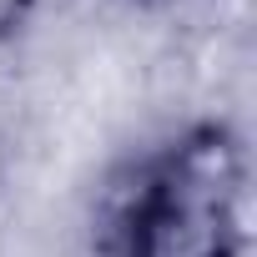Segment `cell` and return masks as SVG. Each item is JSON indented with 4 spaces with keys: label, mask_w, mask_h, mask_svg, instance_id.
Wrapping results in <instances>:
<instances>
[{
    "label": "cell",
    "mask_w": 257,
    "mask_h": 257,
    "mask_svg": "<svg viewBox=\"0 0 257 257\" xmlns=\"http://www.w3.org/2000/svg\"><path fill=\"white\" fill-rule=\"evenodd\" d=\"M101 257H247V147L192 121L132 162L101 212Z\"/></svg>",
    "instance_id": "1"
},
{
    "label": "cell",
    "mask_w": 257,
    "mask_h": 257,
    "mask_svg": "<svg viewBox=\"0 0 257 257\" xmlns=\"http://www.w3.org/2000/svg\"><path fill=\"white\" fill-rule=\"evenodd\" d=\"M132 11H147V16H162V11H177V6H187V0H126Z\"/></svg>",
    "instance_id": "2"
},
{
    "label": "cell",
    "mask_w": 257,
    "mask_h": 257,
    "mask_svg": "<svg viewBox=\"0 0 257 257\" xmlns=\"http://www.w3.org/2000/svg\"><path fill=\"white\" fill-rule=\"evenodd\" d=\"M6 177H11V142L0 132V192H6Z\"/></svg>",
    "instance_id": "3"
}]
</instances>
